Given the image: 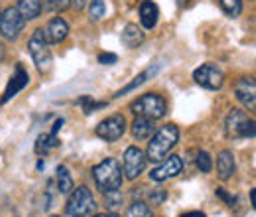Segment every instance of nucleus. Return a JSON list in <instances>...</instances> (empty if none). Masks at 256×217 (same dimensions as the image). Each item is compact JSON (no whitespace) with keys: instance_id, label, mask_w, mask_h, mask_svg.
I'll return each instance as SVG.
<instances>
[{"instance_id":"1","label":"nucleus","mask_w":256,"mask_h":217,"mask_svg":"<svg viewBox=\"0 0 256 217\" xmlns=\"http://www.w3.org/2000/svg\"><path fill=\"white\" fill-rule=\"evenodd\" d=\"M178 142H180V128L176 124H164L154 136H150L146 158L150 162H162L178 146Z\"/></svg>"},{"instance_id":"2","label":"nucleus","mask_w":256,"mask_h":217,"mask_svg":"<svg viewBox=\"0 0 256 217\" xmlns=\"http://www.w3.org/2000/svg\"><path fill=\"white\" fill-rule=\"evenodd\" d=\"M93 178L96 187L104 193L110 189H120L122 186V166L116 158H104L93 168Z\"/></svg>"},{"instance_id":"3","label":"nucleus","mask_w":256,"mask_h":217,"mask_svg":"<svg viewBox=\"0 0 256 217\" xmlns=\"http://www.w3.org/2000/svg\"><path fill=\"white\" fill-rule=\"evenodd\" d=\"M130 111L136 117H146L150 121H160L168 115V101L158 93H146L138 97L130 105Z\"/></svg>"},{"instance_id":"4","label":"nucleus","mask_w":256,"mask_h":217,"mask_svg":"<svg viewBox=\"0 0 256 217\" xmlns=\"http://www.w3.org/2000/svg\"><path fill=\"white\" fill-rule=\"evenodd\" d=\"M28 48H30V54H32V60L38 67V71L42 75H48L54 67V56H52V50H50V44L44 36V28H38L34 30L32 38L28 42Z\"/></svg>"},{"instance_id":"5","label":"nucleus","mask_w":256,"mask_h":217,"mask_svg":"<svg viewBox=\"0 0 256 217\" xmlns=\"http://www.w3.org/2000/svg\"><path fill=\"white\" fill-rule=\"evenodd\" d=\"M96 207L98 205H96L91 189L81 186L75 191H71L67 205H65V213H67V217H91L96 211Z\"/></svg>"},{"instance_id":"6","label":"nucleus","mask_w":256,"mask_h":217,"mask_svg":"<svg viewBox=\"0 0 256 217\" xmlns=\"http://www.w3.org/2000/svg\"><path fill=\"white\" fill-rule=\"evenodd\" d=\"M224 130H226V136L232 138V140H238V138H254V121L240 109H232L226 117V123H224Z\"/></svg>"},{"instance_id":"7","label":"nucleus","mask_w":256,"mask_h":217,"mask_svg":"<svg viewBox=\"0 0 256 217\" xmlns=\"http://www.w3.org/2000/svg\"><path fill=\"white\" fill-rule=\"evenodd\" d=\"M26 20L20 16L16 6H8L2 14H0V36L8 42H16L20 38V34L24 30Z\"/></svg>"},{"instance_id":"8","label":"nucleus","mask_w":256,"mask_h":217,"mask_svg":"<svg viewBox=\"0 0 256 217\" xmlns=\"http://www.w3.org/2000/svg\"><path fill=\"white\" fill-rule=\"evenodd\" d=\"M193 79L197 85H201L203 89H209V91H219L224 83L223 71L215 63H203L201 67H197L193 71Z\"/></svg>"},{"instance_id":"9","label":"nucleus","mask_w":256,"mask_h":217,"mask_svg":"<svg viewBox=\"0 0 256 217\" xmlns=\"http://www.w3.org/2000/svg\"><path fill=\"white\" fill-rule=\"evenodd\" d=\"M124 132H126V119L120 113L110 115L96 126V136L104 142H116L118 138L124 136Z\"/></svg>"},{"instance_id":"10","label":"nucleus","mask_w":256,"mask_h":217,"mask_svg":"<svg viewBox=\"0 0 256 217\" xmlns=\"http://www.w3.org/2000/svg\"><path fill=\"white\" fill-rule=\"evenodd\" d=\"M146 164H148V158H146V152L138 146H130L124 152V158H122V172L128 180H136L142 176V172L146 170Z\"/></svg>"},{"instance_id":"11","label":"nucleus","mask_w":256,"mask_h":217,"mask_svg":"<svg viewBox=\"0 0 256 217\" xmlns=\"http://www.w3.org/2000/svg\"><path fill=\"white\" fill-rule=\"evenodd\" d=\"M182 170H184V160H182V156L174 154V156H170V158H164V162H162L160 166L150 172V180L156 182V184H162V182H166V180H170V178L180 176Z\"/></svg>"},{"instance_id":"12","label":"nucleus","mask_w":256,"mask_h":217,"mask_svg":"<svg viewBox=\"0 0 256 217\" xmlns=\"http://www.w3.org/2000/svg\"><path fill=\"white\" fill-rule=\"evenodd\" d=\"M234 97L248 109L254 111L256 109V83L252 77H240L234 83Z\"/></svg>"},{"instance_id":"13","label":"nucleus","mask_w":256,"mask_h":217,"mask_svg":"<svg viewBox=\"0 0 256 217\" xmlns=\"http://www.w3.org/2000/svg\"><path fill=\"white\" fill-rule=\"evenodd\" d=\"M28 83H30V75H28V71H26L22 65H16V73H14L12 79L8 81V87H6V91H4V97H2V105L8 103L12 97H16V95L20 93Z\"/></svg>"},{"instance_id":"14","label":"nucleus","mask_w":256,"mask_h":217,"mask_svg":"<svg viewBox=\"0 0 256 217\" xmlns=\"http://www.w3.org/2000/svg\"><path fill=\"white\" fill-rule=\"evenodd\" d=\"M44 36L48 40V44H62L65 38L69 36V24L64 18H52L44 30Z\"/></svg>"},{"instance_id":"15","label":"nucleus","mask_w":256,"mask_h":217,"mask_svg":"<svg viewBox=\"0 0 256 217\" xmlns=\"http://www.w3.org/2000/svg\"><path fill=\"white\" fill-rule=\"evenodd\" d=\"M62 124H64V119H58L56 124H54V130L48 132V134H42L36 142V154H48L52 152L56 146H60V138H58V132L62 130Z\"/></svg>"},{"instance_id":"16","label":"nucleus","mask_w":256,"mask_h":217,"mask_svg":"<svg viewBox=\"0 0 256 217\" xmlns=\"http://www.w3.org/2000/svg\"><path fill=\"white\" fill-rule=\"evenodd\" d=\"M236 172V162H234V154L230 150H221L219 156H217V174L219 178L226 182L234 176Z\"/></svg>"},{"instance_id":"17","label":"nucleus","mask_w":256,"mask_h":217,"mask_svg":"<svg viewBox=\"0 0 256 217\" xmlns=\"http://www.w3.org/2000/svg\"><path fill=\"white\" fill-rule=\"evenodd\" d=\"M158 18H160V8H158V4L152 2V0H144V2L140 4V22H142V26H144L146 30H152V28H156Z\"/></svg>"},{"instance_id":"18","label":"nucleus","mask_w":256,"mask_h":217,"mask_svg":"<svg viewBox=\"0 0 256 217\" xmlns=\"http://www.w3.org/2000/svg\"><path fill=\"white\" fill-rule=\"evenodd\" d=\"M130 128H132V136L136 140H148L154 134V121H150L146 117H136Z\"/></svg>"},{"instance_id":"19","label":"nucleus","mask_w":256,"mask_h":217,"mask_svg":"<svg viewBox=\"0 0 256 217\" xmlns=\"http://www.w3.org/2000/svg\"><path fill=\"white\" fill-rule=\"evenodd\" d=\"M144 38H146V34L142 32V28H138V24H126V28L122 32V44L130 50L142 46Z\"/></svg>"},{"instance_id":"20","label":"nucleus","mask_w":256,"mask_h":217,"mask_svg":"<svg viewBox=\"0 0 256 217\" xmlns=\"http://www.w3.org/2000/svg\"><path fill=\"white\" fill-rule=\"evenodd\" d=\"M156 73H158V65H152V67H148L146 71H142L140 75H136V77H134V79L128 83L126 87H122V89H120L118 93L114 95V97L118 99V97H122V95H126V93H130V91H134V89H138L140 85H144V83H146L150 77H154Z\"/></svg>"},{"instance_id":"21","label":"nucleus","mask_w":256,"mask_h":217,"mask_svg":"<svg viewBox=\"0 0 256 217\" xmlns=\"http://www.w3.org/2000/svg\"><path fill=\"white\" fill-rule=\"evenodd\" d=\"M16 8L24 20H36L42 14V0H18Z\"/></svg>"},{"instance_id":"22","label":"nucleus","mask_w":256,"mask_h":217,"mask_svg":"<svg viewBox=\"0 0 256 217\" xmlns=\"http://www.w3.org/2000/svg\"><path fill=\"white\" fill-rule=\"evenodd\" d=\"M58 176H56V182H58V191L62 193V195H69L71 191H73V178H71V174H69V170L65 168V166H60L58 168V172H56Z\"/></svg>"},{"instance_id":"23","label":"nucleus","mask_w":256,"mask_h":217,"mask_svg":"<svg viewBox=\"0 0 256 217\" xmlns=\"http://www.w3.org/2000/svg\"><path fill=\"white\" fill-rule=\"evenodd\" d=\"M124 203V195L120 189H110V191H104V205L108 211H116L120 209Z\"/></svg>"},{"instance_id":"24","label":"nucleus","mask_w":256,"mask_h":217,"mask_svg":"<svg viewBox=\"0 0 256 217\" xmlns=\"http://www.w3.org/2000/svg\"><path fill=\"white\" fill-rule=\"evenodd\" d=\"M124 217H154V211H152V207H150L146 201L138 199V201H134V203L128 207Z\"/></svg>"},{"instance_id":"25","label":"nucleus","mask_w":256,"mask_h":217,"mask_svg":"<svg viewBox=\"0 0 256 217\" xmlns=\"http://www.w3.org/2000/svg\"><path fill=\"white\" fill-rule=\"evenodd\" d=\"M104 16H106V4H104V0H93L91 6H89V18L93 22H98Z\"/></svg>"},{"instance_id":"26","label":"nucleus","mask_w":256,"mask_h":217,"mask_svg":"<svg viewBox=\"0 0 256 217\" xmlns=\"http://www.w3.org/2000/svg\"><path fill=\"white\" fill-rule=\"evenodd\" d=\"M79 105L83 107V113H85V115H91V113H95L98 109H104V107H106L104 101H95V99H91V97H81V99H79Z\"/></svg>"},{"instance_id":"27","label":"nucleus","mask_w":256,"mask_h":217,"mask_svg":"<svg viewBox=\"0 0 256 217\" xmlns=\"http://www.w3.org/2000/svg\"><path fill=\"white\" fill-rule=\"evenodd\" d=\"M219 4L230 18H236L242 12V0H219Z\"/></svg>"},{"instance_id":"28","label":"nucleus","mask_w":256,"mask_h":217,"mask_svg":"<svg viewBox=\"0 0 256 217\" xmlns=\"http://www.w3.org/2000/svg\"><path fill=\"white\" fill-rule=\"evenodd\" d=\"M195 164H197L199 172H203V174H209V172L213 170V158H211L209 152H205V150L197 152V160H195Z\"/></svg>"},{"instance_id":"29","label":"nucleus","mask_w":256,"mask_h":217,"mask_svg":"<svg viewBox=\"0 0 256 217\" xmlns=\"http://www.w3.org/2000/svg\"><path fill=\"white\" fill-rule=\"evenodd\" d=\"M146 197H148V201H146V203H148V205H154V207H156V205H162V203L166 201L168 193H166V189L158 187V189H152V191H150V193H148Z\"/></svg>"},{"instance_id":"30","label":"nucleus","mask_w":256,"mask_h":217,"mask_svg":"<svg viewBox=\"0 0 256 217\" xmlns=\"http://www.w3.org/2000/svg\"><path fill=\"white\" fill-rule=\"evenodd\" d=\"M69 6V0H44V8L50 12H65Z\"/></svg>"},{"instance_id":"31","label":"nucleus","mask_w":256,"mask_h":217,"mask_svg":"<svg viewBox=\"0 0 256 217\" xmlns=\"http://www.w3.org/2000/svg\"><path fill=\"white\" fill-rule=\"evenodd\" d=\"M118 62V56L116 54H110V52H106V54H100L98 56V63H102V65H112V63Z\"/></svg>"},{"instance_id":"32","label":"nucleus","mask_w":256,"mask_h":217,"mask_svg":"<svg viewBox=\"0 0 256 217\" xmlns=\"http://www.w3.org/2000/svg\"><path fill=\"white\" fill-rule=\"evenodd\" d=\"M217 197H221L223 201H226L230 207H232V205H234V201H236V197H234V195H230V193H226L223 187H219V189H217Z\"/></svg>"},{"instance_id":"33","label":"nucleus","mask_w":256,"mask_h":217,"mask_svg":"<svg viewBox=\"0 0 256 217\" xmlns=\"http://www.w3.org/2000/svg\"><path fill=\"white\" fill-rule=\"evenodd\" d=\"M87 2H89V0H69V4H71L75 10H83V8L87 6Z\"/></svg>"},{"instance_id":"34","label":"nucleus","mask_w":256,"mask_h":217,"mask_svg":"<svg viewBox=\"0 0 256 217\" xmlns=\"http://www.w3.org/2000/svg\"><path fill=\"white\" fill-rule=\"evenodd\" d=\"M182 217H207L203 211H188V213H184Z\"/></svg>"},{"instance_id":"35","label":"nucleus","mask_w":256,"mask_h":217,"mask_svg":"<svg viewBox=\"0 0 256 217\" xmlns=\"http://www.w3.org/2000/svg\"><path fill=\"white\" fill-rule=\"evenodd\" d=\"M91 217H120V215H118L116 211H106V213H98V215H95V213H93Z\"/></svg>"},{"instance_id":"36","label":"nucleus","mask_w":256,"mask_h":217,"mask_svg":"<svg viewBox=\"0 0 256 217\" xmlns=\"http://www.w3.org/2000/svg\"><path fill=\"white\" fill-rule=\"evenodd\" d=\"M4 58H6V48L0 44V63L4 62Z\"/></svg>"},{"instance_id":"37","label":"nucleus","mask_w":256,"mask_h":217,"mask_svg":"<svg viewBox=\"0 0 256 217\" xmlns=\"http://www.w3.org/2000/svg\"><path fill=\"white\" fill-rule=\"evenodd\" d=\"M188 2H190V0H178V4H182V6H186Z\"/></svg>"},{"instance_id":"38","label":"nucleus","mask_w":256,"mask_h":217,"mask_svg":"<svg viewBox=\"0 0 256 217\" xmlns=\"http://www.w3.org/2000/svg\"><path fill=\"white\" fill-rule=\"evenodd\" d=\"M50 217H60V215H50Z\"/></svg>"},{"instance_id":"39","label":"nucleus","mask_w":256,"mask_h":217,"mask_svg":"<svg viewBox=\"0 0 256 217\" xmlns=\"http://www.w3.org/2000/svg\"><path fill=\"white\" fill-rule=\"evenodd\" d=\"M0 14H2V12H0Z\"/></svg>"}]
</instances>
